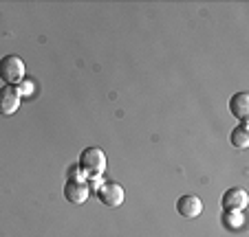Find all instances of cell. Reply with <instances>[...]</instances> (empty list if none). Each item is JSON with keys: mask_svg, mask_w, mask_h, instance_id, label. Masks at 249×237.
<instances>
[{"mask_svg": "<svg viewBox=\"0 0 249 237\" xmlns=\"http://www.w3.org/2000/svg\"><path fill=\"white\" fill-rule=\"evenodd\" d=\"M77 167H80V172L84 174V176L99 178L104 172H106V167H108V158H106L104 149H99V147H86V149H82V154H80Z\"/></svg>", "mask_w": 249, "mask_h": 237, "instance_id": "6da1fadb", "label": "cell"}, {"mask_svg": "<svg viewBox=\"0 0 249 237\" xmlns=\"http://www.w3.org/2000/svg\"><path fill=\"white\" fill-rule=\"evenodd\" d=\"M0 79L7 86H20L24 81V62L20 55H5L0 60Z\"/></svg>", "mask_w": 249, "mask_h": 237, "instance_id": "7a4b0ae2", "label": "cell"}, {"mask_svg": "<svg viewBox=\"0 0 249 237\" xmlns=\"http://www.w3.org/2000/svg\"><path fill=\"white\" fill-rule=\"evenodd\" d=\"M97 198H99V202H102L104 206L115 209V206H119L124 200H126V189H124L119 182H115V180H106V182L99 185Z\"/></svg>", "mask_w": 249, "mask_h": 237, "instance_id": "3957f363", "label": "cell"}, {"mask_svg": "<svg viewBox=\"0 0 249 237\" xmlns=\"http://www.w3.org/2000/svg\"><path fill=\"white\" fill-rule=\"evenodd\" d=\"M20 103H22V93L18 86H2L0 88V114L11 116L18 112Z\"/></svg>", "mask_w": 249, "mask_h": 237, "instance_id": "277c9868", "label": "cell"}, {"mask_svg": "<svg viewBox=\"0 0 249 237\" xmlns=\"http://www.w3.org/2000/svg\"><path fill=\"white\" fill-rule=\"evenodd\" d=\"M90 195V187L86 180H77V178H69L64 185V198L66 202L73 205H84Z\"/></svg>", "mask_w": 249, "mask_h": 237, "instance_id": "5b68a950", "label": "cell"}, {"mask_svg": "<svg viewBox=\"0 0 249 237\" xmlns=\"http://www.w3.org/2000/svg\"><path fill=\"white\" fill-rule=\"evenodd\" d=\"M221 205L225 211H243L245 206L249 205V195H247V191L240 189V187H231V189H227L225 193H223Z\"/></svg>", "mask_w": 249, "mask_h": 237, "instance_id": "8992f818", "label": "cell"}, {"mask_svg": "<svg viewBox=\"0 0 249 237\" xmlns=\"http://www.w3.org/2000/svg\"><path fill=\"white\" fill-rule=\"evenodd\" d=\"M177 211L185 220H194L203 213V202L198 195H181L179 200H177Z\"/></svg>", "mask_w": 249, "mask_h": 237, "instance_id": "52a82bcc", "label": "cell"}, {"mask_svg": "<svg viewBox=\"0 0 249 237\" xmlns=\"http://www.w3.org/2000/svg\"><path fill=\"white\" fill-rule=\"evenodd\" d=\"M230 112L238 119L240 123L247 121V116H249V95L247 93H236L234 97L230 99Z\"/></svg>", "mask_w": 249, "mask_h": 237, "instance_id": "ba28073f", "label": "cell"}, {"mask_svg": "<svg viewBox=\"0 0 249 237\" xmlns=\"http://www.w3.org/2000/svg\"><path fill=\"white\" fill-rule=\"evenodd\" d=\"M230 141H231V145H234V147H238V149H247L249 147V126H247V121L240 123L238 127H234V130H231Z\"/></svg>", "mask_w": 249, "mask_h": 237, "instance_id": "9c48e42d", "label": "cell"}, {"mask_svg": "<svg viewBox=\"0 0 249 237\" xmlns=\"http://www.w3.org/2000/svg\"><path fill=\"white\" fill-rule=\"evenodd\" d=\"M223 222H225V226H243V215H240V211H225V215H223Z\"/></svg>", "mask_w": 249, "mask_h": 237, "instance_id": "30bf717a", "label": "cell"}, {"mask_svg": "<svg viewBox=\"0 0 249 237\" xmlns=\"http://www.w3.org/2000/svg\"><path fill=\"white\" fill-rule=\"evenodd\" d=\"M18 88H20V93H22V97H31V95H33V84L29 81L27 77H24V81L18 86Z\"/></svg>", "mask_w": 249, "mask_h": 237, "instance_id": "8fae6325", "label": "cell"}]
</instances>
